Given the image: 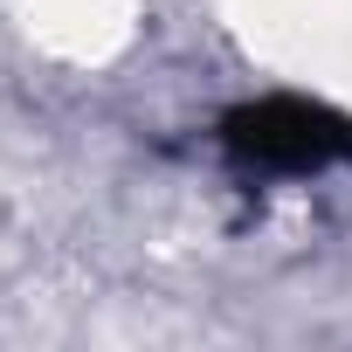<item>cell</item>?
I'll return each instance as SVG.
<instances>
[{
  "instance_id": "6da1fadb",
  "label": "cell",
  "mask_w": 352,
  "mask_h": 352,
  "mask_svg": "<svg viewBox=\"0 0 352 352\" xmlns=\"http://www.w3.org/2000/svg\"><path fill=\"white\" fill-rule=\"evenodd\" d=\"M228 138H235V152H242V159H256V166H318V159H331V152L345 145V131H338L324 111L290 104V97L242 111Z\"/></svg>"
}]
</instances>
